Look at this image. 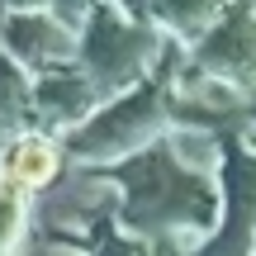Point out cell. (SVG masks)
<instances>
[{
	"label": "cell",
	"instance_id": "1",
	"mask_svg": "<svg viewBox=\"0 0 256 256\" xmlns=\"http://www.w3.org/2000/svg\"><path fill=\"white\" fill-rule=\"evenodd\" d=\"M57 171H62V156H57L52 138L43 133H24L10 142L5 152V180L14 194H34V190H48V185L57 180Z\"/></svg>",
	"mask_w": 256,
	"mask_h": 256
}]
</instances>
